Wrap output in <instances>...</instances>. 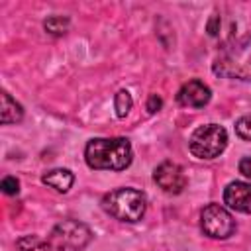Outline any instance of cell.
<instances>
[{
	"mask_svg": "<svg viewBox=\"0 0 251 251\" xmlns=\"http://www.w3.org/2000/svg\"><path fill=\"white\" fill-rule=\"evenodd\" d=\"M131 145L124 137H96L84 149V159L90 169L124 171L131 163Z\"/></svg>",
	"mask_w": 251,
	"mask_h": 251,
	"instance_id": "1",
	"label": "cell"
},
{
	"mask_svg": "<svg viewBox=\"0 0 251 251\" xmlns=\"http://www.w3.org/2000/svg\"><path fill=\"white\" fill-rule=\"evenodd\" d=\"M214 73L226 78L251 80V35L224 47L214 61Z\"/></svg>",
	"mask_w": 251,
	"mask_h": 251,
	"instance_id": "2",
	"label": "cell"
},
{
	"mask_svg": "<svg viewBox=\"0 0 251 251\" xmlns=\"http://www.w3.org/2000/svg\"><path fill=\"white\" fill-rule=\"evenodd\" d=\"M145 194L135 188H118L102 198V208L122 222H137L145 214Z\"/></svg>",
	"mask_w": 251,
	"mask_h": 251,
	"instance_id": "3",
	"label": "cell"
},
{
	"mask_svg": "<svg viewBox=\"0 0 251 251\" xmlns=\"http://www.w3.org/2000/svg\"><path fill=\"white\" fill-rule=\"evenodd\" d=\"M190 151L198 159H214L227 145V131L218 124H206L194 129L190 137Z\"/></svg>",
	"mask_w": 251,
	"mask_h": 251,
	"instance_id": "4",
	"label": "cell"
},
{
	"mask_svg": "<svg viewBox=\"0 0 251 251\" xmlns=\"http://www.w3.org/2000/svg\"><path fill=\"white\" fill-rule=\"evenodd\" d=\"M88 241H90V229L78 220L59 222L49 235V245L55 247L57 251H80L86 247Z\"/></svg>",
	"mask_w": 251,
	"mask_h": 251,
	"instance_id": "5",
	"label": "cell"
},
{
	"mask_svg": "<svg viewBox=\"0 0 251 251\" xmlns=\"http://www.w3.org/2000/svg\"><path fill=\"white\" fill-rule=\"evenodd\" d=\"M200 227L208 237L226 239L235 231V222L220 204H208L200 214Z\"/></svg>",
	"mask_w": 251,
	"mask_h": 251,
	"instance_id": "6",
	"label": "cell"
},
{
	"mask_svg": "<svg viewBox=\"0 0 251 251\" xmlns=\"http://www.w3.org/2000/svg\"><path fill=\"white\" fill-rule=\"evenodd\" d=\"M153 178L155 182L169 194H178L182 192V188L186 186V176H184V171L173 163V161H165L161 163L155 173H153Z\"/></svg>",
	"mask_w": 251,
	"mask_h": 251,
	"instance_id": "7",
	"label": "cell"
},
{
	"mask_svg": "<svg viewBox=\"0 0 251 251\" xmlns=\"http://www.w3.org/2000/svg\"><path fill=\"white\" fill-rule=\"evenodd\" d=\"M212 98V92L210 88L202 82V80H188L180 86L178 94H176V100L180 106H186V108H204Z\"/></svg>",
	"mask_w": 251,
	"mask_h": 251,
	"instance_id": "8",
	"label": "cell"
},
{
	"mask_svg": "<svg viewBox=\"0 0 251 251\" xmlns=\"http://www.w3.org/2000/svg\"><path fill=\"white\" fill-rule=\"evenodd\" d=\"M224 202L235 212L251 214V184L241 180L229 182L224 190Z\"/></svg>",
	"mask_w": 251,
	"mask_h": 251,
	"instance_id": "9",
	"label": "cell"
},
{
	"mask_svg": "<svg viewBox=\"0 0 251 251\" xmlns=\"http://www.w3.org/2000/svg\"><path fill=\"white\" fill-rule=\"evenodd\" d=\"M41 180H43L47 186L55 188L57 192H67V190L73 186L75 176H73V173L67 171V169H53V171L45 173V175L41 176Z\"/></svg>",
	"mask_w": 251,
	"mask_h": 251,
	"instance_id": "10",
	"label": "cell"
},
{
	"mask_svg": "<svg viewBox=\"0 0 251 251\" xmlns=\"http://www.w3.org/2000/svg\"><path fill=\"white\" fill-rule=\"evenodd\" d=\"M24 118V110L22 106L8 94V92H2V110H0V120L2 124H16Z\"/></svg>",
	"mask_w": 251,
	"mask_h": 251,
	"instance_id": "11",
	"label": "cell"
},
{
	"mask_svg": "<svg viewBox=\"0 0 251 251\" xmlns=\"http://www.w3.org/2000/svg\"><path fill=\"white\" fill-rule=\"evenodd\" d=\"M16 251H49V243L37 235H24L16 241Z\"/></svg>",
	"mask_w": 251,
	"mask_h": 251,
	"instance_id": "12",
	"label": "cell"
},
{
	"mask_svg": "<svg viewBox=\"0 0 251 251\" xmlns=\"http://www.w3.org/2000/svg\"><path fill=\"white\" fill-rule=\"evenodd\" d=\"M114 108H116V114L118 118H126L131 110V96L127 90H120L114 98Z\"/></svg>",
	"mask_w": 251,
	"mask_h": 251,
	"instance_id": "13",
	"label": "cell"
},
{
	"mask_svg": "<svg viewBox=\"0 0 251 251\" xmlns=\"http://www.w3.org/2000/svg\"><path fill=\"white\" fill-rule=\"evenodd\" d=\"M67 27H69V20L63 18V16H51V18L45 20V29H47L49 33H53V35L65 33Z\"/></svg>",
	"mask_w": 251,
	"mask_h": 251,
	"instance_id": "14",
	"label": "cell"
},
{
	"mask_svg": "<svg viewBox=\"0 0 251 251\" xmlns=\"http://www.w3.org/2000/svg\"><path fill=\"white\" fill-rule=\"evenodd\" d=\"M235 131L241 139H247L251 141V114L247 116H241L237 122H235Z\"/></svg>",
	"mask_w": 251,
	"mask_h": 251,
	"instance_id": "15",
	"label": "cell"
},
{
	"mask_svg": "<svg viewBox=\"0 0 251 251\" xmlns=\"http://www.w3.org/2000/svg\"><path fill=\"white\" fill-rule=\"evenodd\" d=\"M2 190H4L6 194H18V190H20L18 178H16V176H6V178H2Z\"/></svg>",
	"mask_w": 251,
	"mask_h": 251,
	"instance_id": "16",
	"label": "cell"
},
{
	"mask_svg": "<svg viewBox=\"0 0 251 251\" xmlns=\"http://www.w3.org/2000/svg\"><path fill=\"white\" fill-rule=\"evenodd\" d=\"M161 104H163V102H161V98H159L157 94H151V96H149V100H147V110H149L151 114H155V112L161 108Z\"/></svg>",
	"mask_w": 251,
	"mask_h": 251,
	"instance_id": "17",
	"label": "cell"
},
{
	"mask_svg": "<svg viewBox=\"0 0 251 251\" xmlns=\"http://www.w3.org/2000/svg\"><path fill=\"white\" fill-rule=\"evenodd\" d=\"M239 173H243L247 178H251V157H243L239 161Z\"/></svg>",
	"mask_w": 251,
	"mask_h": 251,
	"instance_id": "18",
	"label": "cell"
}]
</instances>
